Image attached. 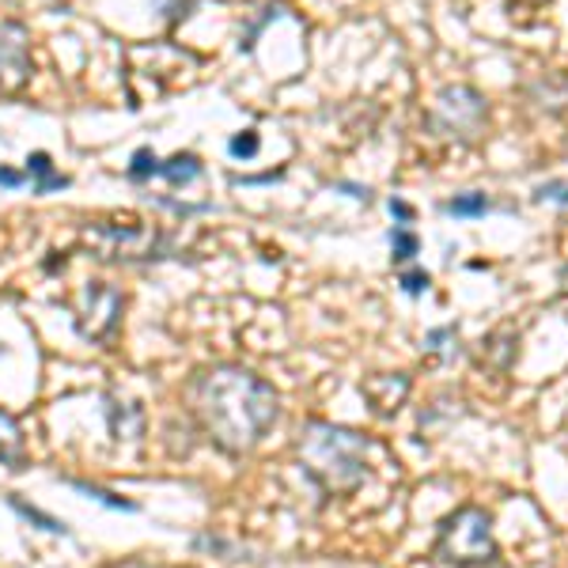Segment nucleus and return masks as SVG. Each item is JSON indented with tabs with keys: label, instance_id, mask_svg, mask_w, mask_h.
Segmentation results:
<instances>
[{
	"label": "nucleus",
	"instance_id": "nucleus-1",
	"mask_svg": "<svg viewBox=\"0 0 568 568\" xmlns=\"http://www.w3.org/2000/svg\"><path fill=\"white\" fill-rule=\"evenodd\" d=\"M190 402H194L201 433L224 455L254 452L281 414L277 390L240 364H220V368L201 372L190 387Z\"/></svg>",
	"mask_w": 568,
	"mask_h": 568
},
{
	"label": "nucleus",
	"instance_id": "nucleus-2",
	"mask_svg": "<svg viewBox=\"0 0 568 568\" xmlns=\"http://www.w3.org/2000/svg\"><path fill=\"white\" fill-rule=\"evenodd\" d=\"M368 455V436L329 425V420H307L296 439V459L323 497H349V493L361 489L372 474Z\"/></svg>",
	"mask_w": 568,
	"mask_h": 568
},
{
	"label": "nucleus",
	"instance_id": "nucleus-3",
	"mask_svg": "<svg viewBox=\"0 0 568 568\" xmlns=\"http://www.w3.org/2000/svg\"><path fill=\"white\" fill-rule=\"evenodd\" d=\"M433 557L452 568H493L500 557L497 535H493V516L478 504H463L439 524Z\"/></svg>",
	"mask_w": 568,
	"mask_h": 568
},
{
	"label": "nucleus",
	"instance_id": "nucleus-4",
	"mask_svg": "<svg viewBox=\"0 0 568 568\" xmlns=\"http://www.w3.org/2000/svg\"><path fill=\"white\" fill-rule=\"evenodd\" d=\"M485 122H489V103H485L481 91L470 84L439 88L433 99V110H428V130L459 144L478 141L485 133Z\"/></svg>",
	"mask_w": 568,
	"mask_h": 568
},
{
	"label": "nucleus",
	"instance_id": "nucleus-5",
	"mask_svg": "<svg viewBox=\"0 0 568 568\" xmlns=\"http://www.w3.org/2000/svg\"><path fill=\"white\" fill-rule=\"evenodd\" d=\"M84 240L91 243L95 258L103 262H155L171 258V240L144 224H95Z\"/></svg>",
	"mask_w": 568,
	"mask_h": 568
},
{
	"label": "nucleus",
	"instance_id": "nucleus-6",
	"mask_svg": "<svg viewBox=\"0 0 568 568\" xmlns=\"http://www.w3.org/2000/svg\"><path fill=\"white\" fill-rule=\"evenodd\" d=\"M122 307L125 296L106 281H88L80 288L77 304H72V315H77V329L88 337V342H106L114 337L118 323H122Z\"/></svg>",
	"mask_w": 568,
	"mask_h": 568
},
{
	"label": "nucleus",
	"instance_id": "nucleus-7",
	"mask_svg": "<svg viewBox=\"0 0 568 568\" xmlns=\"http://www.w3.org/2000/svg\"><path fill=\"white\" fill-rule=\"evenodd\" d=\"M31 80V31L16 20L0 23V99L20 95Z\"/></svg>",
	"mask_w": 568,
	"mask_h": 568
},
{
	"label": "nucleus",
	"instance_id": "nucleus-8",
	"mask_svg": "<svg viewBox=\"0 0 568 568\" xmlns=\"http://www.w3.org/2000/svg\"><path fill=\"white\" fill-rule=\"evenodd\" d=\"M409 387H414V379H409L406 372H379L361 383V394L368 398L375 417H394L402 406H406Z\"/></svg>",
	"mask_w": 568,
	"mask_h": 568
},
{
	"label": "nucleus",
	"instance_id": "nucleus-9",
	"mask_svg": "<svg viewBox=\"0 0 568 568\" xmlns=\"http://www.w3.org/2000/svg\"><path fill=\"white\" fill-rule=\"evenodd\" d=\"M23 175L31 182V194H58V190L69 186V179L53 168V160L45 152H31L23 160Z\"/></svg>",
	"mask_w": 568,
	"mask_h": 568
},
{
	"label": "nucleus",
	"instance_id": "nucleus-10",
	"mask_svg": "<svg viewBox=\"0 0 568 568\" xmlns=\"http://www.w3.org/2000/svg\"><path fill=\"white\" fill-rule=\"evenodd\" d=\"M23 459H27V444H23L20 420L0 409V466H12V470H20Z\"/></svg>",
	"mask_w": 568,
	"mask_h": 568
},
{
	"label": "nucleus",
	"instance_id": "nucleus-11",
	"mask_svg": "<svg viewBox=\"0 0 568 568\" xmlns=\"http://www.w3.org/2000/svg\"><path fill=\"white\" fill-rule=\"evenodd\" d=\"M201 175H205V168L194 152H175L171 160H160V179H168L171 186H190Z\"/></svg>",
	"mask_w": 568,
	"mask_h": 568
},
{
	"label": "nucleus",
	"instance_id": "nucleus-12",
	"mask_svg": "<svg viewBox=\"0 0 568 568\" xmlns=\"http://www.w3.org/2000/svg\"><path fill=\"white\" fill-rule=\"evenodd\" d=\"M425 353L433 356L439 364H452L459 361V326H439V329H428L425 334Z\"/></svg>",
	"mask_w": 568,
	"mask_h": 568
},
{
	"label": "nucleus",
	"instance_id": "nucleus-13",
	"mask_svg": "<svg viewBox=\"0 0 568 568\" xmlns=\"http://www.w3.org/2000/svg\"><path fill=\"white\" fill-rule=\"evenodd\" d=\"M439 209H444L447 216H455V220H478L485 213H493V201L485 194H478V190H466V194L447 197Z\"/></svg>",
	"mask_w": 568,
	"mask_h": 568
},
{
	"label": "nucleus",
	"instance_id": "nucleus-14",
	"mask_svg": "<svg viewBox=\"0 0 568 568\" xmlns=\"http://www.w3.org/2000/svg\"><path fill=\"white\" fill-rule=\"evenodd\" d=\"M420 254V235L414 232V227H394L390 232V262L394 265H409Z\"/></svg>",
	"mask_w": 568,
	"mask_h": 568
},
{
	"label": "nucleus",
	"instance_id": "nucleus-15",
	"mask_svg": "<svg viewBox=\"0 0 568 568\" xmlns=\"http://www.w3.org/2000/svg\"><path fill=\"white\" fill-rule=\"evenodd\" d=\"M125 179L136 182V186L160 179V155H155L152 149H136L133 160H130V168H125Z\"/></svg>",
	"mask_w": 568,
	"mask_h": 568
},
{
	"label": "nucleus",
	"instance_id": "nucleus-16",
	"mask_svg": "<svg viewBox=\"0 0 568 568\" xmlns=\"http://www.w3.org/2000/svg\"><path fill=\"white\" fill-rule=\"evenodd\" d=\"M12 508L20 511V516L27 519V524H39L42 530H50V535H69V527L61 524V519H53V516H45V511L31 508V504H27V500H20V497H12Z\"/></svg>",
	"mask_w": 568,
	"mask_h": 568
},
{
	"label": "nucleus",
	"instance_id": "nucleus-17",
	"mask_svg": "<svg viewBox=\"0 0 568 568\" xmlns=\"http://www.w3.org/2000/svg\"><path fill=\"white\" fill-rule=\"evenodd\" d=\"M72 489H80V493H88V497L103 500L106 508H118V511H136V504H133V500L118 497V493H106V489H99V485H88V481H72Z\"/></svg>",
	"mask_w": 568,
	"mask_h": 568
},
{
	"label": "nucleus",
	"instance_id": "nucleus-18",
	"mask_svg": "<svg viewBox=\"0 0 568 568\" xmlns=\"http://www.w3.org/2000/svg\"><path fill=\"white\" fill-rule=\"evenodd\" d=\"M262 149V141H258V133L254 130H243V133H235L232 141H227V152L235 155V160H254Z\"/></svg>",
	"mask_w": 568,
	"mask_h": 568
},
{
	"label": "nucleus",
	"instance_id": "nucleus-19",
	"mask_svg": "<svg viewBox=\"0 0 568 568\" xmlns=\"http://www.w3.org/2000/svg\"><path fill=\"white\" fill-rule=\"evenodd\" d=\"M398 284L406 288V296H420V292H428V284H433V277H428L425 270H402Z\"/></svg>",
	"mask_w": 568,
	"mask_h": 568
},
{
	"label": "nucleus",
	"instance_id": "nucleus-20",
	"mask_svg": "<svg viewBox=\"0 0 568 568\" xmlns=\"http://www.w3.org/2000/svg\"><path fill=\"white\" fill-rule=\"evenodd\" d=\"M538 201H557V205H568V182H542L535 190Z\"/></svg>",
	"mask_w": 568,
	"mask_h": 568
},
{
	"label": "nucleus",
	"instance_id": "nucleus-21",
	"mask_svg": "<svg viewBox=\"0 0 568 568\" xmlns=\"http://www.w3.org/2000/svg\"><path fill=\"white\" fill-rule=\"evenodd\" d=\"M0 186L20 190V186H27V175H23V171H12V168H0Z\"/></svg>",
	"mask_w": 568,
	"mask_h": 568
},
{
	"label": "nucleus",
	"instance_id": "nucleus-22",
	"mask_svg": "<svg viewBox=\"0 0 568 568\" xmlns=\"http://www.w3.org/2000/svg\"><path fill=\"white\" fill-rule=\"evenodd\" d=\"M390 213L402 220V224H409V220H414V209L406 205V201H398V197H390Z\"/></svg>",
	"mask_w": 568,
	"mask_h": 568
},
{
	"label": "nucleus",
	"instance_id": "nucleus-23",
	"mask_svg": "<svg viewBox=\"0 0 568 568\" xmlns=\"http://www.w3.org/2000/svg\"><path fill=\"white\" fill-rule=\"evenodd\" d=\"M106 568H168V565H155V561H141V557H130V561H118Z\"/></svg>",
	"mask_w": 568,
	"mask_h": 568
},
{
	"label": "nucleus",
	"instance_id": "nucleus-24",
	"mask_svg": "<svg viewBox=\"0 0 568 568\" xmlns=\"http://www.w3.org/2000/svg\"><path fill=\"white\" fill-rule=\"evenodd\" d=\"M561 292H565V300H568V265L561 270Z\"/></svg>",
	"mask_w": 568,
	"mask_h": 568
},
{
	"label": "nucleus",
	"instance_id": "nucleus-25",
	"mask_svg": "<svg viewBox=\"0 0 568 568\" xmlns=\"http://www.w3.org/2000/svg\"><path fill=\"white\" fill-rule=\"evenodd\" d=\"M527 4H542V0H527Z\"/></svg>",
	"mask_w": 568,
	"mask_h": 568
}]
</instances>
